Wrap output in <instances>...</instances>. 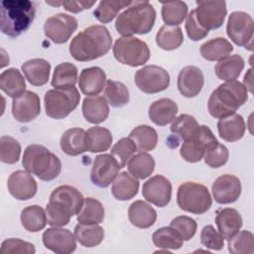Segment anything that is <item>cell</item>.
Segmentation results:
<instances>
[{"instance_id":"cell-18","label":"cell","mask_w":254,"mask_h":254,"mask_svg":"<svg viewBox=\"0 0 254 254\" xmlns=\"http://www.w3.org/2000/svg\"><path fill=\"white\" fill-rule=\"evenodd\" d=\"M75 237L65 228L52 227L43 233L45 247L58 254H69L76 248Z\"/></svg>"},{"instance_id":"cell-45","label":"cell","mask_w":254,"mask_h":254,"mask_svg":"<svg viewBox=\"0 0 254 254\" xmlns=\"http://www.w3.org/2000/svg\"><path fill=\"white\" fill-rule=\"evenodd\" d=\"M105 98L111 106L116 108L123 107L129 102V90L124 83L107 79L105 83Z\"/></svg>"},{"instance_id":"cell-56","label":"cell","mask_w":254,"mask_h":254,"mask_svg":"<svg viewBox=\"0 0 254 254\" xmlns=\"http://www.w3.org/2000/svg\"><path fill=\"white\" fill-rule=\"evenodd\" d=\"M252 68H249L247 73L244 75V79H243V85L247 88V90H249L250 92H252Z\"/></svg>"},{"instance_id":"cell-24","label":"cell","mask_w":254,"mask_h":254,"mask_svg":"<svg viewBox=\"0 0 254 254\" xmlns=\"http://www.w3.org/2000/svg\"><path fill=\"white\" fill-rule=\"evenodd\" d=\"M60 145L64 153L68 156H78L86 152V131L78 127L67 129L62 135Z\"/></svg>"},{"instance_id":"cell-12","label":"cell","mask_w":254,"mask_h":254,"mask_svg":"<svg viewBox=\"0 0 254 254\" xmlns=\"http://www.w3.org/2000/svg\"><path fill=\"white\" fill-rule=\"evenodd\" d=\"M227 36L237 46L252 50L253 44V19L242 11L232 12L226 26Z\"/></svg>"},{"instance_id":"cell-33","label":"cell","mask_w":254,"mask_h":254,"mask_svg":"<svg viewBox=\"0 0 254 254\" xmlns=\"http://www.w3.org/2000/svg\"><path fill=\"white\" fill-rule=\"evenodd\" d=\"M244 60L240 55H232L219 61L215 67L216 76L224 81L236 80L244 68Z\"/></svg>"},{"instance_id":"cell-39","label":"cell","mask_w":254,"mask_h":254,"mask_svg":"<svg viewBox=\"0 0 254 254\" xmlns=\"http://www.w3.org/2000/svg\"><path fill=\"white\" fill-rule=\"evenodd\" d=\"M105 210L102 203L93 197L84 198L83 204L79 212L77 213L78 223L86 224H98L104 219Z\"/></svg>"},{"instance_id":"cell-11","label":"cell","mask_w":254,"mask_h":254,"mask_svg":"<svg viewBox=\"0 0 254 254\" xmlns=\"http://www.w3.org/2000/svg\"><path fill=\"white\" fill-rule=\"evenodd\" d=\"M134 80L141 91L149 94L158 93L169 87L170 74L159 65L149 64L136 71Z\"/></svg>"},{"instance_id":"cell-15","label":"cell","mask_w":254,"mask_h":254,"mask_svg":"<svg viewBox=\"0 0 254 254\" xmlns=\"http://www.w3.org/2000/svg\"><path fill=\"white\" fill-rule=\"evenodd\" d=\"M120 169L118 161L111 154L98 155L93 161L90 180L99 188H107L118 176Z\"/></svg>"},{"instance_id":"cell-32","label":"cell","mask_w":254,"mask_h":254,"mask_svg":"<svg viewBox=\"0 0 254 254\" xmlns=\"http://www.w3.org/2000/svg\"><path fill=\"white\" fill-rule=\"evenodd\" d=\"M233 51V47L228 42V40L224 38H214L211 39L205 43H203L200 46L199 53L201 57L209 62H214V61H221L228 56Z\"/></svg>"},{"instance_id":"cell-13","label":"cell","mask_w":254,"mask_h":254,"mask_svg":"<svg viewBox=\"0 0 254 254\" xmlns=\"http://www.w3.org/2000/svg\"><path fill=\"white\" fill-rule=\"evenodd\" d=\"M197 7L194 10L195 18L198 24L209 32L222 26L224 23L227 9L224 1L206 0L196 1Z\"/></svg>"},{"instance_id":"cell-37","label":"cell","mask_w":254,"mask_h":254,"mask_svg":"<svg viewBox=\"0 0 254 254\" xmlns=\"http://www.w3.org/2000/svg\"><path fill=\"white\" fill-rule=\"evenodd\" d=\"M112 140V134L107 128L94 126L86 131L87 151L91 153L107 151L111 146Z\"/></svg>"},{"instance_id":"cell-22","label":"cell","mask_w":254,"mask_h":254,"mask_svg":"<svg viewBox=\"0 0 254 254\" xmlns=\"http://www.w3.org/2000/svg\"><path fill=\"white\" fill-rule=\"evenodd\" d=\"M106 83V74L98 66L83 68L78 78V86L81 92L88 96L98 95Z\"/></svg>"},{"instance_id":"cell-48","label":"cell","mask_w":254,"mask_h":254,"mask_svg":"<svg viewBox=\"0 0 254 254\" xmlns=\"http://www.w3.org/2000/svg\"><path fill=\"white\" fill-rule=\"evenodd\" d=\"M21 155V145L13 137L2 136L0 139V160L5 164H15Z\"/></svg>"},{"instance_id":"cell-10","label":"cell","mask_w":254,"mask_h":254,"mask_svg":"<svg viewBox=\"0 0 254 254\" xmlns=\"http://www.w3.org/2000/svg\"><path fill=\"white\" fill-rule=\"evenodd\" d=\"M217 143L218 141L209 127L199 125L190 138L184 140L180 155L186 162L197 163L203 158L205 152Z\"/></svg>"},{"instance_id":"cell-6","label":"cell","mask_w":254,"mask_h":254,"mask_svg":"<svg viewBox=\"0 0 254 254\" xmlns=\"http://www.w3.org/2000/svg\"><path fill=\"white\" fill-rule=\"evenodd\" d=\"M22 164L27 172L46 182L55 180L62 171L59 157L39 144L29 145L25 149Z\"/></svg>"},{"instance_id":"cell-3","label":"cell","mask_w":254,"mask_h":254,"mask_svg":"<svg viewBox=\"0 0 254 254\" xmlns=\"http://www.w3.org/2000/svg\"><path fill=\"white\" fill-rule=\"evenodd\" d=\"M156 10L149 1H132L131 4L117 16L116 31L122 37L134 34L146 35L154 27Z\"/></svg>"},{"instance_id":"cell-49","label":"cell","mask_w":254,"mask_h":254,"mask_svg":"<svg viewBox=\"0 0 254 254\" xmlns=\"http://www.w3.org/2000/svg\"><path fill=\"white\" fill-rule=\"evenodd\" d=\"M136 151L137 147L135 143L129 137H124L114 144L110 154L118 161L120 167L124 168Z\"/></svg>"},{"instance_id":"cell-30","label":"cell","mask_w":254,"mask_h":254,"mask_svg":"<svg viewBox=\"0 0 254 254\" xmlns=\"http://www.w3.org/2000/svg\"><path fill=\"white\" fill-rule=\"evenodd\" d=\"M139 190V182L131 174L122 172L118 174L112 183V195L118 200H129L133 198Z\"/></svg>"},{"instance_id":"cell-53","label":"cell","mask_w":254,"mask_h":254,"mask_svg":"<svg viewBox=\"0 0 254 254\" xmlns=\"http://www.w3.org/2000/svg\"><path fill=\"white\" fill-rule=\"evenodd\" d=\"M0 251L2 254H12V253L34 254L36 252V249L33 243L24 241L19 238H10L2 242Z\"/></svg>"},{"instance_id":"cell-27","label":"cell","mask_w":254,"mask_h":254,"mask_svg":"<svg viewBox=\"0 0 254 254\" xmlns=\"http://www.w3.org/2000/svg\"><path fill=\"white\" fill-rule=\"evenodd\" d=\"M82 114L89 123L99 124L103 122L109 115L106 98L101 95L85 97L82 102Z\"/></svg>"},{"instance_id":"cell-41","label":"cell","mask_w":254,"mask_h":254,"mask_svg":"<svg viewBox=\"0 0 254 254\" xmlns=\"http://www.w3.org/2000/svg\"><path fill=\"white\" fill-rule=\"evenodd\" d=\"M157 45L165 51L178 49L184 43V35L179 26H162L156 35Z\"/></svg>"},{"instance_id":"cell-35","label":"cell","mask_w":254,"mask_h":254,"mask_svg":"<svg viewBox=\"0 0 254 254\" xmlns=\"http://www.w3.org/2000/svg\"><path fill=\"white\" fill-rule=\"evenodd\" d=\"M129 138L135 143L137 151L147 152L156 148L158 143L157 131L149 125H139L129 134Z\"/></svg>"},{"instance_id":"cell-34","label":"cell","mask_w":254,"mask_h":254,"mask_svg":"<svg viewBox=\"0 0 254 254\" xmlns=\"http://www.w3.org/2000/svg\"><path fill=\"white\" fill-rule=\"evenodd\" d=\"M75 239L84 247H95L104 238V230L98 224L78 223L74 227Z\"/></svg>"},{"instance_id":"cell-31","label":"cell","mask_w":254,"mask_h":254,"mask_svg":"<svg viewBox=\"0 0 254 254\" xmlns=\"http://www.w3.org/2000/svg\"><path fill=\"white\" fill-rule=\"evenodd\" d=\"M0 88L8 96L16 98L26 91V81L21 71L10 67L0 74Z\"/></svg>"},{"instance_id":"cell-42","label":"cell","mask_w":254,"mask_h":254,"mask_svg":"<svg viewBox=\"0 0 254 254\" xmlns=\"http://www.w3.org/2000/svg\"><path fill=\"white\" fill-rule=\"evenodd\" d=\"M161 15L167 26H179L188 16V5L184 1L162 2Z\"/></svg>"},{"instance_id":"cell-2","label":"cell","mask_w":254,"mask_h":254,"mask_svg":"<svg viewBox=\"0 0 254 254\" xmlns=\"http://www.w3.org/2000/svg\"><path fill=\"white\" fill-rule=\"evenodd\" d=\"M84 197L75 188L63 185L56 188L50 195L46 206L48 223L53 227H63L68 224L73 215H77L82 207Z\"/></svg>"},{"instance_id":"cell-55","label":"cell","mask_w":254,"mask_h":254,"mask_svg":"<svg viewBox=\"0 0 254 254\" xmlns=\"http://www.w3.org/2000/svg\"><path fill=\"white\" fill-rule=\"evenodd\" d=\"M96 1H61V6H63L66 11L71 13H79L83 10L91 8Z\"/></svg>"},{"instance_id":"cell-19","label":"cell","mask_w":254,"mask_h":254,"mask_svg":"<svg viewBox=\"0 0 254 254\" xmlns=\"http://www.w3.org/2000/svg\"><path fill=\"white\" fill-rule=\"evenodd\" d=\"M211 191L217 203H232L236 201L241 194V182L236 176L225 174L214 181Z\"/></svg>"},{"instance_id":"cell-52","label":"cell","mask_w":254,"mask_h":254,"mask_svg":"<svg viewBox=\"0 0 254 254\" xmlns=\"http://www.w3.org/2000/svg\"><path fill=\"white\" fill-rule=\"evenodd\" d=\"M200 242L205 248L215 251L221 250L224 246V238L211 224L205 225L201 229Z\"/></svg>"},{"instance_id":"cell-28","label":"cell","mask_w":254,"mask_h":254,"mask_svg":"<svg viewBox=\"0 0 254 254\" xmlns=\"http://www.w3.org/2000/svg\"><path fill=\"white\" fill-rule=\"evenodd\" d=\"M149 118L158 126L171 123L178 113L177 103L170 98H161L154 101L149 107Z\"/></svg>"},{"instance_id":"cell-1","label":"cell","mask_w":254,"mask_h":254,"mask_svg":"<svg viewBox=\"0 0 254 254\" xmlns=\"http://www.w3.org/2000/svg\"><path fill=\"white\" fill-rule=\"evenodd\" d=\"M112 46V37L102 25H92L79 32L69 44V54L78 62H90L106 55Z\"/></svg>"},{"instance_id":"cell-50","label":"cell","mask_w":254,"mask_h":254,"mask_svg":"<svg viewBox=\"0 0 254 254\" xmlns=\"http://www.w3.org/2000/svg\"><path fill=\"white\" fill-rule=\"evenodd\" d=\"M170 226L173 227L181 235L184 241H188L194 236L197 228V223L191 217L181 215L175 217L171 221Z\"/></svg>"},{"instance_id":"cell-25","label":"cell","mask_w":254,"mask_h":254,"mask_svg":"<svg viewBox=\"0 0 254 254\" xmlns=\"http://www.w3.org/2000/svg\"><path fill=\"white\" fill-rule=\"evenodd\" d=\"M129 221L136 227L146 229L154 225L157 219L156 210L144 200H135L128 208Z\"/></svg>"},{"instance_id":"cell-36","label":"cell","mask_w":254,"mask_h":254,"mask_svg":"<svg viewBox=\"0 0 254 254\" xmlns=\"http://www.w3.org/2000/svg\"><path fill=\"white\" fill-rule=\"evenodd\" d=\"M129 173L139 180L150 177L155 170V160L153 156L146 152H139L133 155L127 163Z\"/></svg>"},{"instance_id":"cell-44","label":"cell","mask_w":254,"mask_h":254,"mask_svg":"<svg viewBox=\"0 0 254 254\" xmlns=\"http://www.w3.org/2000/svg\"><path fill=\"white\" fill-rule=\"evenodd\" d=\"M132 1L125 0H103L93 11L94 17L101 23L107 24L111 22L117 14L123 9L127 8Z\"/></svg>"},{"instance_id":"cell-7","label":"cell","mask_w":254,"mask_h":254,"mask_svg":"<svg viewBox=\"0 0 254 254\" xmlns=\"http://www.w3.org/2000/svg\"><path fill=\"white\" fill-rule=\"evenodd\" d=\"M177 202L179 207L187 212L202 214L211 207L212 198L205 186L186 182L178 189Z\"/></svg>"},{"instance_id":"cell-4","label":"cell","mask_w":254,"mask_h":254,"mask_svg":"<svg viewBox=\"0 0 254 254\" xmlns=\"http://www.w3.org/2000/svg\"><path fill=\"white\" fill-rule=\"evenodd\" d=\"M248 100V90L237 80L225 81L214 89L207 102L209 114L217 119L235 113Z\"/></svg>"},{"instance_id":"cell-17","label":"cell","mask_w":254,"mask_h":254,"mask_svg":"<svg viewBox=\"0 0 254 254\" xmlns=\"http://www.w3.org/2000/svg\"><path fill=\"white\" fill-rule=\"evenodd\" d=\"M40 112L41 101L39 95L36 92L26 90L20 96L13 98L12 114L18 122H30L37 118Z\"/></svg>"},{"instance_id":"cell-26","label":"cell","mask_w":254,"mask_h":254,"mask_svg":"<svg viewBox=\"0 0 254 254\" xmlns=\"http://www.w3.org/2000/svg\"><path fill=\"white\" fill-rule=\"evenodd\" d=\"M21 68L26 79L34 86H42L50 78L51 64L44 59L29 60L22 64Z\"/></svg>"},{"instance_id":"cell-9","label":"cell","mask_w":254,"mask_h":254,"mask_svg":"<svg viewBox=\"0 0 254 254\" xmlns=\"http://www.w3.org/2000/svg\"><path fill=\"white\" fill-rule=\"evenodd\" d=\"M113 56L117 62L129 66H140L150 59L148 45L132 36L118 38L113 46Z\"/></svg>"},{"instance_id":"cell-47","label":"cell","mask_w":254,"mask_h":254,"mask_svg":"<svg viewBox=\"0 0 254 254\" xmlns=\"http://www.w3.org/2000/svg\"><path fill=\"white\" fill-rule=\"evenodd\" d=\"M196 119L190 114H181L172 121L171 132L179 138L186 140L190 138L198 128Z\"/></svg>"},{"instance_id":"cell-20","label":"cell","mask_w":254,"mask_h":254,"mask_svg":"<svg viewBox=\"0 0 254 254\" xmlns=\"http://www.w3.org/2000/svg\"><path fill=\"white\" fill-rule=\"evenodd\" d=\"M7 187L10 194L18 200L32 198L38 189L37 182L32 174L22 170L15 171L9 176Z\"/></svg>"},{"instance_id":"cell-51","label":"cell","mask_w":254,"mask_h":254,"mask_svg":"<svg viewBox=\"0 0 254 254\" xmlns=\"http://www.w3.org/2000/svg\"><path fill=\"white\" fill-rule=\"evenodd\" d=\"M228 158H229L228 149L220 143H217L214 146L210 147L203 156L205 164L210 168L222 167L227 163Z\"/></svg>"},{"instance_id":"cell-16","label":"cell","mask_w":254,"mask_h":254,"mask_svg":"<svg viewBox=\"0 0 254 254\" xmlns=\"http://www.w3.org/2000/svg\"><path fill=\"white\" fill-rule=\"evenodd\" d=\"M142 194L147 201L159 207H164L171 200L172 184L166 177L156 175L144 183Z\"/></svg>"},{"instance_id":"cell-29","label":"cell","mask_w":254,"mask_h":254,"mask_svg":"<svg viewBox=\"0 0 254 254\" xmlns=\"http://www.w3.org/2000/svg\"><path fill=\"white\" fill-rule=\"evenodd\" d=\"M218 134L221 139L227 142H236L240 140L246 130L243 117L240 114H232L219 119L217 123Z\"/></svg>"},{"instance_id":"cell-23","label":"cell","mask_w":254,"mask_h":254,"mask_svg":"<svg viewBox=\"0 0 254 254\" xmlns=\"http://www.w3.org/2000/svg\"><path fill=\"white\" fill-rule=\"evenodd\" d=\"M215 223L218 228V232L226 240L236 234L242 227V217L240 213L231 207H225L216 211Z\"/></svg>"},{"instance_id":"cell-8","label":"cell","mask_w":254,"mask_h":254,"mask_svg":"<svg viewBox=\"0 0 254 254\" xmlns=\"http://www.w3.org/2000/svg\"><path fill=\"white\" fill-rule=\"evenodd\" d=\"M80 95L76 87L55 88L45 93V111L53 119H64L78 105Z\"/></svg>"},{"instance_id":"cell-5","label":"cell","mask_w":254,"mask_h":254,"mask_svg":"<svg viewBox=\"0 0 254 254\" xmlns=\"http://www.w3.org/2000/svg\"><path fill=\"white\" fill-rule=\"evenodd\" d=\"M36 15L35 3L29 0H4L1 2V32L16 38L27 31Z\"/></svg>"},{"instance_id":"cell-46","label":"cell","mask_w":254,"mask_h":254,"mask_svg":"<svg viewBox=\"0 0 254 254\" xmlns=\"http://www.w3.org/2000/svg\"><path fill=\"white\" fill-rule=\"evenodd\" d=\"M228 251L231 254H253L254 235L251 231H238L228 239Z\"/></svg>"},{"instance_id":"cell-14","label":"cell","mask_w":254,"mask_h":254,"mask_svg":"<svg viewBox=\"0 0 254 254\" xmlns=\"http://www.w3.org/2000/svg\"><path fill=\"white\" fill-rule=\"evenodd\" d=\"M77 29V20L68 14L58 13L44 24V33L55 44L66 43Z\"/></svg>"},{"instance_id":"cell-54","label":"cell","mask_w":254,"mask_h":254,"mask_svg":"<svg viewBox=\"0 0 254 254\" xmlns=\"http://www.w3.org/2000/svg\"><path fill=\"white\" fill-rule=\"evenodd\" d=\"M186 31L188 37L191 41H199L208 35V31L203 29L197 22L194 14V10H191L186 20Z\"/></svg>"},{"instance_id":"cell-40","label":"cell","mask_w":254,"mask_h":254,"mask_svg":"<svg viewBox=\"0 0 254 254\" xmlns=\"http://www.w3.org/2000/svg\"><path fill=\"white\" fill-rule=\"evenodd\" d=\"M77 67L70 63H62L55 67L52 85L55 88L74 87L77 80Z\"/></svg>"},{"instance_id":"cell-21","label":"cell","mask_w":254,"mask_h":254,"mask_svg":"<svg viewBox=\"0 0 254 254\" xmlns=\"http://www.w3.org/2000/svg\"><path fill=\"white\" fill-rule=\"evenodd\" d=\"M178 89L188 98L195 97L201 91L204 84L203 73L197 66L187 65L178 75Z\"/></svg>"},{"instance_id":"cell-38","label":"cell","mask_w":254,"mask_h":254,"mask_svg":"<svg viewBox=\"0 0 254 254\" xmlns=\"http://www.w3.org/2000/svg\"><path fill=\"white\" fill-rule=\"evenodd\" d=\"M22 226L29 232H38L48 223L46 211L39 205H30L21 212Z\"/></svg>"},{"instance_id":"cell-43","label":"cell","mask_w":254,"mask_h":254,"mask_svg":"<svg viewBox=\"0 0 254 254\" xmlns=\"http://www.w3.org/2000/svg\"><path fill=\"white\" fill-rule=\"evenodd\" d=\"M152 240L155 246L161 249L177 250L184 244L181 235L171 226H164L157 229L152 235Z\"/></svg>"}]
</instances>
